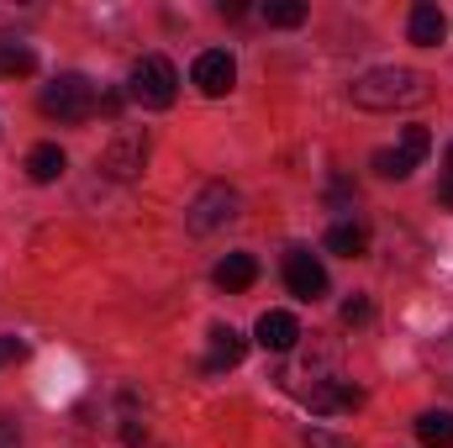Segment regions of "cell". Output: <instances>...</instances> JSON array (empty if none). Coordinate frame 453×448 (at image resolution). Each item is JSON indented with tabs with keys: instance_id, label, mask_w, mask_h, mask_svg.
<instances>
[{
	"instance_id": "1",
	"label": "cell",
	"mask_w": 453,
	"mask_h": 448,
	"mask_svg": "<svg viewBox=\"0 0 453 448\" xmlns=\"http://www.w3.org/2000/svg\"><path fill=\"white\" fill-rule=\"evenodd\" d=\"M353 106L358 112H411V106H427L433 101V80L422 69H406V64H385V69H369L348 85Z\"/></svg>"
},
{
	"instance_id": "2",
	"label": "cell",
	"mask_w": 453,
	"mask_h": 448,
	"mask_svg": "<svg viewBox=\"0 0 453 448\" xmlns=\"http://www.w3.org/2000/svg\"><path fill=\"white\" fill-rule=\"evenodd\" d=\"M127 96H132L142 112H169L174 96H180L174 64H169L164 53H142V58L132 64V74H127Z\"/></svg>"
},
{
	"instance_id": "3",
	"label": "cell",
	"mask_w": 453,
	"mask_h": 448,
	"mask_svg": "<svg viewBox=\"0 0 453 448\" xmlns=\"http://www.w3.org/2000/svg\"><path fill=\"white\" fill-rule=\"evenodd\" d=\"M37 106H42V116H53V121H85V116L96 112V85L85 74H58L42 90Z\"/></svg>"
},
{
	"instance_id": "4",
	"label": "cell",
	"mask_w": 453,
	"mask_h": 448,
	"mask_svg": "<svg viewBox=\"0 0 453 448\" xmlns=\"http://www.w3.org/2000/svg\"><path fill=\"white\" fill-rule=\"evenodd\" d=\"M427 148H433V132H427V127H406L401 143H395V148H380L369 164H374V174H385V180H406V174L427 158Z\"/></svg>"
},
{
	"instance_id": "5",
	"label": "cell",
	"mask_w": 453,
	"mask_h": 448,
	"mask_svg": "<svg viewBox=\"0 0 453 448\" xmlns=\"http://www.w3.org/2000/svg\"><path fill=\"white\" fill-rule=\"evenodd\" d=\"M237 206H242V201H237V190H232V185H206V190L185 206V227H190L196 237H201V232H217L222 222L237 217Z\"/></svg>"
},
{
	"instance_id": "6",
	"label": "cell",
	"mask_w": 453,
	"mask_h": 448,
	"mask_svg": "<svg viewBox=\"0 0 453 448\" xmlns=\"http://www.w3.org/2000/svg\"><path fill=\"white\" fill-rule=\"evenodd\" d=\"M142 164H148V132L121 127V132L111 137V148H106V158H101V169H106L111 180H137Z\"/></svg>"
},
{
	"instance_id": "7",
	"label": "cell",
	"mask_w": 453,
	"mask_h": 448,
	"mask_svg": "<svg viewBox=\"0 0 453 448\" xmlns=\"http://www.w3.org/2000/svg\"><path fill=\"white\" fill-rule=\"evenodd\" d=\"M285 285H290V296H301V301L327 296V269H322V259L306 253V248H290V253H285Z\"/></svg>"
},
{
	"instance_id": "8",
	"label": "cell",
	"mask_w": 453,
	"mask_h": 448,
	"mask_svg": "<svg viewBox=\"0 0 453 448\" xmlns=\"http://www.w3.org/2000/svg\"><path fill=\"white\" fill-rule=\"evenodd\" d=\"M190 80H196V90H201V96H211V101H217V96H226V90L237 85V64H232V53H226V48H206V53L190 64Z\"/></svg>"
},
{
	"instance_id": "9",
	"label": "cell",
	"mask_w": 453,
	"mask_h": 448,
	"mask_svg": "<svg viewBox=\"0 0 453 448\" xmlns=\"http://www.w3.org/2000/svg\"><path fill=\"white\" fill-rule=\"evenodd\" d=\"M253 337H258V348H269V353H290L296 337H301V322H296L290 312H264L258 328H253Z\"/></svg>"
},
{
	"instance_id": "10",
	"label": "cell",
	"mask_w": 453,
	"mask_h": 448,
	"mask_svg": "<svg viewBox=\"0 0 453 448\" xmlns=\"http://www.w3.org/2000/svg\"><path fill=\"white\" fill-rule=\"evenodd\" d=\"M248 353V337L237 328H211V353H206V375H222V369H237Z\"/></svg>"
},
{
	"instance_id": "11",
	"label": "cell",
	"mask_w": 453,
	"mask_h": 448,
	"mask_svg": "<svg viewBox=\"0 0 453 448\" xmlns=\"http://www.w3.org/2000/svg\"><path fill=\"white\" fill-rule=\"evenodd\" d=\"M211 280L222 285L226 296H237V290H248V285L258 280V259H253V253H226L222 264L211 269Z\"/></svg>"
},
{
	"instance_id": "12",
	"label": "cell",
	"mask_w": 453,
	"mask_h": 448,
	"mask_svg": "<svg viewBox=\"0 0 453 448\" xmlns=\"http://www.w3.org/2000/svg\"><path fill=\"white\" fill-rule=\"evenodd\" d=\"M406 32H411V42L417 48H438L443 42V32H449V21H443V11L438 5H411V21H406Z\"/></svg>"
},
{
	"instance_id": "13",
	"label": "cell",
	"mask_w": 453,
	"mask_h": 448,
	"mask_svg": "<svg viewBox=\"0 0 453 448\" xmlns=\"http://www.w3.org/2000/svg\"><path fill=\"white\" fill-rule=\"evenodd\" d=\"M64 174V148L58 143H37L32 153H27V180L32 185H53Z\"/></svg>"
},
{
	"instance_id": "14",
	"label": "cell",
	"mask_w": 453,
	"mask_h": 448,
	"mask_svg": "<svg viewBox=\"0 0 453 448\" xmlns=\"http://www.w3.org/2000/svg\"><path fill=\"white\" fill-rule=\"evenodd\" d=\"M364 396L353 390V385H342V380H317V390H311V406L317 412H353Z\"/></svg>"
},
{
	"instance_id": "15",
	"label": "cell",
	"mask_w": 453,
	"mask_h": 448,
	"mask_svg": "<svg viewBox=\"0 0 453 448\" xmlns=\"http://www.w3.org/2000/svg\"><path fill=\"white\" fill-rule=\"evenodd\" d=\"M369 248V232L358 222H338V227H327V253H342V259H358Z\"/></svg>"
},
{
	"instance_id": "16",
	"label": "cell",
	"mask_w": 453,
	"mask_h": 448,
	"mask_svg": "<svg viewBox=\"0 0 453 448\" xmlns=\"http://www.w3.org/2000/svg\"><path fill=\"white\" fill-rule=\"evenodd\" d=\"M417 438L427 448H449L453 444V412H422L417 417Z\"/></svg>"
},
{
	"instance_id": "17",
	"label": "cell",
	"mask_w": 453,
	"mask_h": 448,
	"mask_svg": "<svg viewBox=\"0 0 453 448\" xmlns=\"http://www.w3.org/2000/svg\"><path fill=\"white\" fill-rule=\"evenodd\" d=\"M32 69H37V53L27 42H0V74L5 80H27Z\"/></svg>"
},
{
	"instance_id": "18",
	"label": "cell",
	"mask_w": 453,
	"mask_h": 448,
	"mask_svg": "<svg viewBox=\"0 0 453 448\" xmlns=\"http://www.w3.org/2000/svg\"><path fill=\"white\" fill-rule=\"evenodd\" d=\"M264 21L269 27H301L306 21V0H269L264 5Z\"/></svg>"
},
{
	"instance_id": "19",
	"label": "cell",
	"mask_w": 453,
	"mask_h": 448,
	"mask_svg": "<svg viewBox=\"0 0 453 448\" xmlns=\"http://www.w3.org/2000/svg\"><path fill=\"white\" fill-rule=\"evenodd\" d=\"M342 322H348V328H358V322H369V301H364V296H353V301H342Z\"/></svg>"
},
{
	"instance_id": "20",
	"label": "cell",
	"mask_w": 453,
	"mask_h": 448,
	"mask_svg": "<svg viewBox=\"0 0 453 448\" xmlns=\"http://www.w3.org/2000/svg\"><path fill=\"white\" fill-rule=\"evenodd\" d=\"M306 448H353L348 438H338V433H322V428H311L306 433Z\"/></svg>"
},
{
	"instance_id": "21",
	"label": "cell",
	"mask_w": 453,
	"mask_h": 448,
	"mask_svg": "<svg viewBox=\"0 0 453 448\" xmlns=\"http://www.w3.org/2000/svg\"><path fill=\"white\" fill-rule=\"evenodd\" d=\"M0 359H27V343L21 337H0Z\"/></svg>"
},
{
	"instance_id": "22",
	"label": "cell",
	"mask_w": 453,
	"mask_h": 448,
	"mask_svg": "<svg viewBox=\"0 0 453 448\" xmlns=\"http://www.w3.org/2000/svg\"><path fill=\"white\" fill-rule=\"evenodd\" d=\"M449 174H453V148H449Z\"/></svg>"
}]
</instances>
